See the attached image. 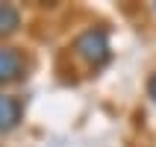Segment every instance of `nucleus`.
<instances>
[{
    "label": "nucleus",
    "mask_w": 156,
    "mask_h": 147,
    "mask_svg": "<svg viewBox=\"0 0 156 147\" xmlns=\"http://www.w3.org/2000/svg\"><path fill=\"white\" fill-rule=\"evenodd\" d=\"M74 56L83 59L88 68H103L112 50H109V33L103 26H88L74 38Z\"/></svg>",
    "instance_id": "nucleus-1"
},
{
    "label": "nucleus",
    "mask_w": 156,
    "mask_h": 147,
    "mask_svg": "<svg viewBox=\"0 0 156 147\" xmlns=\"http://www.w3.org/2000/svg\"><path fill=\"white\" fill-rule=\"evenodd\" d=\"M27 71V59L18 47H0V86L18 82Z\"/></svg>",
    "instance_id": "nucleus-2"
},
{
    "label": "nucleus",
    "mask_w": 156,
    "mask_h": 147,
    "mask_svg": "<svg viewBox=\"0 0 156 147\" xmlns=\"http://www.w3.org/2000/svg\"><path fill=\"white\" fill-rule=\"evenodd\" d=\"M24 115V103L12 94H0V132H9L21 124Z\"/></svg>",
    "instance_id": "nucleus-3"
},
{
    "label": "nucleus",
    "mask_w": 156,
    "mask_h": 147,
    "mask_svg": "<svg viewBox=\"0 0 156 147\" xmlns=\"http://www.w3.org/2000/svg\"><path fill=\"white\" fill-rule=\"evenodd\" d=\"M21 26V12L12 3H0V35H9Z\"/></svg>",
    "instance_id": "nucleus-4"
},
{
    "label": "nucleus",
    "mask_w": 156,
    "mask_h": 147,
    "mask_svg": "<svg viewBox=\"0 0 156 147\" xmlns=\"http://www.w3.org/2000/svg\"><path fill=\"white\" fill-rule=\"evenodd\" d=\"M147 94H150V97L156 100V74L150 77V82H147Z\"/></svg>",
    "instance_id": "nucleus-5"
}]
</instances>
